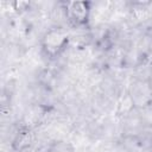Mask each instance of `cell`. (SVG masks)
<instances>
[{
	"label": "cell",
	"instance_id": "cell-1",
	"mask_svg": "<svg viewBox=\"0 0 152 152\" xmlns=\"http://www.w3.org/2000/svg\"><path fill=\"white\" fill-rule=\"evenodd\" d=\"M69 43L70 37L65 30L62 27H51L43 34L40 46L43 53L48 58L55 59L66 50Z\"/></svg>",
	"mask_w": 152,
	"mask_h": 152
},
{
	"label": "cell",
	"instance_id": "cell-2",
	"mask_svg": "<svg viewBox=\"0 0 152 152\" xmlns=\"http://www.w3.org/2000/svg\"><path fill=\"white\" fill-rule=\"evenodd\" d=\"M68 23L74 27H84L89 24L91 13L90 1H68L64 4Z\"/></svg>",
	"mask_w": 152,
	"mask_h": 152
},
{
	"label": "cell",
	"instance_id": "cell-3",
	"mask_svg": "<svg viewBox=\"0 0 152 152\" xmlns=\"http://www.w3.org/2000/svg\"><path fill=\"white\" fill-rule=\"evenodd\" d=\"M71 147L69 144L66 142H63V141H58V142H55L49 150L48 152H71Z\"/></svg>",
	"mask_w": 152,
	"mask_h": 152
}]
</instances>
